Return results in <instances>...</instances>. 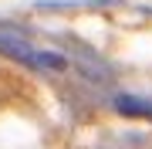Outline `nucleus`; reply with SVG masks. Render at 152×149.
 <instances>
[{"label": "nucleus", "mask_w": 152, "mask_h": 149, "mask_svg": "<svg viewBox=\"0 0 152 149\" xmlns=\"http://www.w3.org/2000/svg\"><path fill=\"white\" fill-rule=\"evenodd\" d=\"M0 54L17 58L20 65H27V68H44V71H64V68H68V58L61 54V51L31 48L27 41H24L20 31H14V34H4V31H0Z\"/></svg>", "instance_id": "1"}, {"label": "nucleus", "mask_w": 152, "mask_h": 149, "mask_svg": "<svg viewBox=\"0 0 152 149\" xmlns=\"http://www.w3.org/2000/svg\"><path fill=\"white\" fill-rule=\"evenodd\" d=\"M68 51L75 54V61H78V68L88 75V78H95V81H112V71H108V65H105L102 58H95L88 48H81L78 41H68Z\"/></svg>", "instance_id": "2"}, {"label": "nucleus", "mask_w": 152, "mask_h": 149, "mask_svg": "<svg viewBox=\"0 0 152 149\" xmlns=\"http://www.w3.org/2000/svg\"><path fill=\"white\" fill-rule=\"evenodd\" d=\"M115 109L118 115H132V119H152V102L135 98V95H118L115 98Z\"/></svg>", "instance_id": "3"}]
</instances>
